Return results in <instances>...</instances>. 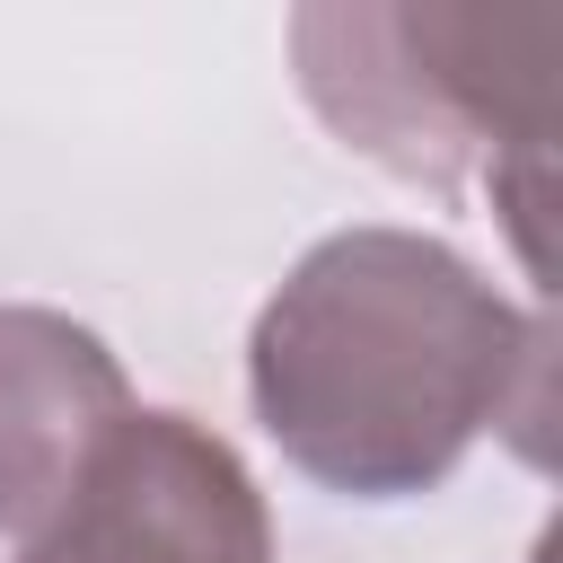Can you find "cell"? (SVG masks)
<instances>
[{"label":"cell","mask_w":563,"mask_h":563,"mask_svg":"<svg viewBox=\"0 0 563 563\" xmlns=\"http://www.w3.org/2000/svg\"><path fill=\"white\" fill-rule=\"evenodd\" d=\"M545 317L501 299L431 229L317 238L246 334V396L273 449L343 501H413L484 431L545 422Z\"/></svg>","instance_id":"1"},{"label":"cell","mask_w":563,"mask_h":563,"mask_svg":"<svg viewBox=\"0 0 563 563\" xmlns=\"http://www.w3.org/2000/svg\"><path fill=\"white\" fill-rule=\"evenodd\" d=\"M290 62L308 106L343 150L405 185H484L545 273V158H554V70L563 9H457V0H325L290 18Z\"/></svg>","instance_id":"2"},{"label":"cell","mask_w":563,"mask_h":563,"mask_svg":"<svg viewBox=\"0 0 563 563\" xmlns=\"http://www.w3.org/2000/svg\"><path fill=\"white\" fill-rule=\"evenodd\" d=\"M18 563H273V519L246 457L211 422L132 405Z\"/></svg>","instance_id":"3"},{"label":"cell","mask_w":563,"mask_h":563,"mask_svg":"<svg viewBox=\"0 0 563 563\" xmlns=\"http://www.w3.org/2000/svg\"><path fill=\"white\" fill-rule=\"evenodd\" d=\"M123 413L132 387L97 325L62 308H0V537H44Z\"/></svg>","instance_id":"4"}]
</instances>
